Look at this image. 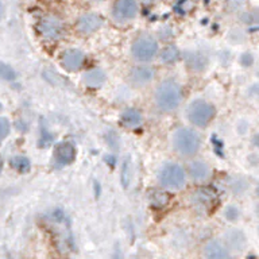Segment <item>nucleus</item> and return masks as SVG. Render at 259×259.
<instances>
[{"mask_svg":"<svg viewBox=\"0 0 259 259\" xmlns=\"http://www.w3.org/2000/svg\"><path fill=\"white\" fill-rule=\"evenodd\" d=\"M188 177L194 182H205L212 176L210 166L202 159H193L189 162L188 169H186Z\"/></svg>","mask_w":259,"mask_h":259,"instance_id":"nucleus-13","label":"nucleus"},{"mask_svg":"<svg viewBox=\"0 0 259 259\" xmlns=\"http://www.w3.org/2000/svg\"><path fill=\"white\" fill-rule=\"evenodd\" d=\"M228 39L232 42V44H242L246 40V34L242 31V30H239V28H234V30H231V32L228 34Z\"/></svg>","mask_w":259,"mask_h":259,"instance_id":"nucleus-26","label":"nucleus"},{"mask_svg":"<svg viewBox=\"0 0 259 259\" xmlns=\"http://www.w3.org/2000/svg\"><path fill=\"white\" fill-rule=\"evenodd\" d=\"M170 201V196L167 194V192L162 189H154L149 193V202L150 205L153 206L154 209H162L165 208Z\"/></svg>","mask_w":259,"mask_h":259,"instance_id":"nucleus-18","label":"nucleus"},{"mask_svg":"<svg viewBox=\"0 0 259 259\" xmlns=\"http://www.w3.org/2000/svg\"><path fill=\"white\" fill-rule=\"evenodd\" d=\"M155 77V70L146 64H139L130 69L128 82L134 88H143L149 85Z\"/></svg>","mask_w":259,"mask_h":259,"instance_id":"nucleus-7","label":"nucleus"},{"mask_svg":"<svg viewBox=\"0 0 259 259\" xmlns=\"http://www.w3.org/2000/svg\"><path fill=\"white\" fill-rule=\"evenodd\" d=\"M214 116H216L214 105L204 99H196L190 101V104L186 108V119L194 127L204 128L213 120Z\"/></svg>","mask_w":259,"mask_h":259,"instance_id":"nucleus-4","label":"nucleus"},{"mask_svg":"<svg viewBox=\"0 0 259 259\" xmlns=\"http://www.w3.org/2000/svg\"><path fill=\"white\" fill-rule=\"evenodd\" d=\"M87 56L80 49H66L61 54V64L68 72H77L84 66Z\"/></svg>","mask_w":259,"mask_h":259,"instance_id":"nucleus-11","label":"nucleus"},{"mask_svg":"<svg viewBox=\"0 0 259 259\" xmlns=\"http://www.w3.org/2000/svg\"><path fill=\"white\" fill-rule=\"evenodd\" d=\"M248 130H250V121L247 120V119H240L236 123V133L239 135H246Z\"/></svg>","mask_w":259,"mask_h":259,"instance_id":"nucleus-29","label":"nucleus"},{"mask_svg":"<svg viewBox=\"0 0 259 259\" xmlns=\"http://www.w3.org/2000/svg\"><path fill=\"white\" fill-rule=\"evenodd\" d=\"M258 236H259V224H258Z\"/></svg>","mask_w":259,"mask_h":259,"instance_id":"nucleus-37","label":"nucleus"},{"mask_svg":"<svg viewBox=\"0 0 259 259\" xmlns=\"http://www.w3.org/2000/svg\"><path fill=\"white\" fill-rule=\"evenodd\" d=\"M139 14V2L138 0H115L111 8L112 19L119 24L133 22Z\"/></svg>","mask_w":259,"mask_h":259,"instance_id":"nucleus-6","label":"nucleus"},{"mask_svg":"<svg viewBox=\"0 0 259 259\" xmlns=\"http://www.w3.org/2000/svg\"><path fill=\"white\" fill-rule=\"evenodd\" d=\"M258 76H259V70H258Z\"/></svg>","mask_w":259,"mask_h":259,"instance_id":"nucleus-38","label":"nucleus"},{"mask_svg":"<svg viewBox=\"0 0 259 259\" xmlns=\"http://www.w3.org/2000/svg\"><path fill=\"white\" fill-rule=\"evenodd\" d=\"M107 80V74L101 68L89 69L88 72L82 74V84L91 89H97L103 87Z\"/></svg>","mask_w":259,"mask_h":259,"instance_id":"nucleus-16","label":"nucleus"},{"mask_svg":"<svg viewBox=\"0 0 259 259\" xmlns=\"http://www.w3.org/2000/svg\"><path fill=\"white\" fill-rule=\"evenodd\" d=\"M180 58H181V52L176 45H167V46L162 49L161 54H159L161 62L166 65L176 64Z\"/></svg>","mask_w":259,"mask_h":259,"instance_id":"nucleus-20","label":"nucleus"},{"mask_svg":"<svg viewBox=\"0 0 259 259\" xmlns=\"http://www.w3.org/2000/svg\"><path fill=\"white\" fill-rule=\"evenodd\" d=\"M184 61H185L186 66L189 70L196 73L204 72L208 68V57L205 53L200 52V50H190L184 54Z\"/></svg>","mask_w":259,"mask_h":259,"instance_id":"nucleus-14","label":"nucleus"},{"mask_svg":"<svg viewBox=\"0 0 259 259\" xmlns=\"http://www.w3.org/2000/svg\"><path fill=\"white\" fill-rule=\"evenodd\" d=\"M188 173L177 162H167L158 171V184L165 190H181L186 184Z\"/></svg>","mask_w":259,"mask_h":259,"instance_id":"nucleus-3","label":"nucleus"},{"mask_svg":"<svg viewBox=\"0 0 259 259\" xmlns=\"http://www.w3.org/2000/svg\"><path fill=\"white\" fill-rule=\"evenodd\" d=\"M184 89L176 80L167 78L161 81L154 91V103L161 112H173L181 105Z\"/></svg>","mask_w":259,"mask_h":259,"instance_id":"nucleus-1","label":"nucleus"},{"mask_svg":"<svg viewBox=\"0 0 259 259\" xmlns=\"http://www.w3.org/2000/svg\"><path fill=\"white\" fill-rule=\"evenodd\" d=\"M247 163L251 167H258L259 166V153H251L250 155H247Z\"/></svg>","mask_w":259,"mask_h":259,"instance_id":"nucleus-31","label":"nucleus"},{"mask_svg":"<svg viewBox=\"0 0 259 259\" xmlns=\"http://www.w3.org/2000/svg\"><path fill=\"white\" fill-rule=\"evenodd\" d=\"M227 7L232 12L242 11L244 7V0H227Z\"/></svg>","mask_w":259,"mask_h":259,"instance_id":"nucleus-28","label":"nucleus"},{"mask_svg":"<svg viewBox=\"0 0 259 259\" xmlns=\"http://www.w3.org/2000/svg\"><path fill=\"white\" fill-rule=\"evenodd\" d=\"M2 169H3V159L0 157V174H2Z\"/></svg>","mask_w":259,"mask_h":259,"instance_id":"nucleus-35","label":"nucleus"},{"mask_svg":"<svg viewBox=\"0 0 259 259\" xmlns=\"http://www.w3.org/2000/svg\"><path fill=\"white\" fill-rule=\"evenodd\" d=\"M93 3H101V2H105V0H91Z\"/></svg>","mask_w":259,"mask_h":259,"instance_id":"nucleus-36","label":"nucleus"},{"mask_svg":"<svg viewBox=\"0 0 259 259\" xmlns=\"http://www.w3.org/2000/svg\"><path fill=\"white\" fill-rule=\"evenodd\" d=\"M10 134V121L6 117H0V142Z\"/></svg>","mask_w":259,"mask_h":259,"instance_id":"nucleus-27","label":"nucleus"},{"mask_svg":"<svg viewBox=\"0 0 259 259\" xmlns=\"http://www.w3.org/2000/svg\"><path fill=\"white\" fill-rule=\"evenodd\" d=\"M10 165H11L12 169H15L20 174L27 173L30 167H31L30 161L26 157H23V155H15V157H12L10 159Z\"/></svg>","mask_w":259,"mask_h":259,"instance_id":"nucleus-22","label":"nucleus"},{"mask_svg":"<svg viewBox=\"0 0 259 259\" xmlns=\"http://www.w3.org/2000/svg\"><path fill=\"white\" fill-rule=\"evenodd\" d=\"M250 188V182L243 176H234L228 180V189L235 196H243Z\"/></svg>","mask_w":259,"mask_h":259,"instance_id":"nucleus-19","label":"nucleus"},{"mask_svg":"<svg viewBox=\"0 0 259 259\" xmlns=\"http://www.w3.org/2000/svg\"><path fill=\"white\" fill-rule=\"evenodd\" d=\"M254 212H255V216H256V218L259 219V202H258V204H256V205H255Z\"/></svg>","mask_w":259,"mask_h":259,"instance_id":"nucleus-33","label":"nucleus"},{"mask_svg":"<svg viewBox=\"0 0 259 259\" xmlns=\"http://www.w3.org/2000/svg\"><path fill=\"white\" fill-rule=\"evenodd\" d=\"M103 23H104V20L99 14L87 12L77 19L76 30L82 35H91L93 32H96L97 30H100Z\"/></svg>","mask_w":259,"mask_h":259,"instance_id":"nucleus-10","label":"nucleus"},{"mask_svg":"<svg viewBox=\"0 0 259 259\" xmlns=\"http://www.w3.org/2000/svg\"><path fill=\"white\" fill-rule=\"evenodd\" d=\"M159 53L158 40L150 34H142L134 39L131 45V57L139 64H147L153 61Z\"/></svg>","mask_w":259,"mask_h":259,"instance_id":"nucleus-5","label":"nucleus"},{"mask_svg":"<svg viewBox=\"0 0 259 259\" xmlns=\"http://www.w3.org/2000/svg\"><path fill=\"white\" fill-rule=\"evenodd\" d=\"M15 77H16V73L11 66H8V65L2 64V62H0V78H2V80L11 81V80H15Z\"/></svg>","mask_w":259,"mask_h":259,"instance_id":"nucleus-24","label":"nucleus"},{"mask_svg":"<svg viewBox=\"0 0 259 259\" xmlns=\"http://www.w3.org/2000/svg\"><path fill=\"white\" fill-rule=\"evenodd\" d=\"M39 32L46 39H60L65 34L64 22L57 16H46L40 20Z\"/></svg>","mask_w":259,"mask_h":259,"instance_id":"nucleus-8","label":"nucleus"},{"mask_svg":"<svg viewBox=\"0 0 259 259\" xmlns=\"http://www.w3.org/2000/svg\"><path fill=\"white\" fill-rule=\"evenodd\" d=\"M223 216L226 219L227 222L230 223H238L242 218V210L239 208L238 205H234V204H231V205H227L223 210Z\"/></svg>","mask_w":259,"mask_h":259,"instance_id":"nucleus-23","label":"nucleus"},{"mask_svg":"<svg viewBox=\"0 0 259 259\" xmlns=\"http://www.w3.org/2000/svg\"><path fill=\"white\" fill-rule=\"evenodd\" d=\"M76 159V147L70 142H61L53 154V163L56 167H65Z\"/></svg>","mask_w":259,"mask_h":259,"instance_id":"nucleus-9","label":"nucleus"},{"mask_svg":"<svg viewBox=\"0 0 259 259\" xmlns=\"http://www.w3.org/2000/svg\"><path fill=\"white\" fill-rule=\"evenodd\" d=\"M223 242L226 243L228 250L231 252H242L246 250L247 238L246 234L239 228H230L224 232V239Z\"/></svg>","mask_w":259,"mask_h":259,"instance_id":"nucleus-12","label":"nucleus"},{"mask_svg":"<svg viewBox=\"0 0 259 259\" xmlns=\"http://www.w3.org/2000/svg\"><path fill=\"white\" fill-rule=\"evenodd\" d=\"M240 20H242V23L251 27V31L259 30V8H252V10L242 12Z\"/></svg>","mask_w":259,"mask_h":259,"instance_id":"nucleus-21","label":"nucleus"},{"mask_svg":"<svg viewBox=\"0 0 259 259\" xmlns=\"http://www.w3.org/2000/svg\"><path fill=\"white\" fill-rule=\"evenodd\" d=\"M171 149L182 158H192L201 149V137L194 128L180 127L171 135Z\"/></svg>","mask_w":259,"mask_h":259,"instance_id":"nucleus-2","label":"nucleus"},{"mask_svg":"<svg viewBox=\"0 0 259 259\" xmlns=\"http://www.w3.org/2000/svg\"><path fill=\"white\" fill-rule=\"evenodd\" d=\"M204 256L209 259H226L231 256V251L223 240L212 239L204 247Z\"/></svg>","mask_w":259,"mask_h":259,"instance_id":"nucleus-15","label":"nucleus"},{"mask_svg":"<svg viewBox=\"0 0 259 259\" xmlns=\"http://www.w3.org/2000/svg\"><path fill=\"white\" fill-rule=\"evenodd\" d=\"M251 145L259 149V133L252 134V137H251Z\"/></svg>","mask_w":259,"mask_h":259,"instance_id":"nucleus-32","label":"nucleus"},{"mask_svg":"<svg viewBox=\"0 0 259 259\" xmlns=\"http://www.w3.org/2000/svg\"><path fill=\"white\" fill-rule=\"evenodd\" d=\"M120 121L125 128H138L143 123V113L138 108H125L120 113Z\"/></svg>","mask_w":259,"mask_h":259,"instance_id":"nucleus-17","label":"nucleus"},{"mask_svg":"<svg viewBox=\"0 0 259 259\" xmlns=\"http://www.w3.org/2000/svg\"><path fill=\"white\" fill-rule=\"evenodd\" d=\"M247 95L255 101H259V82L250 85V88L247 89Z\"/></svg>","mask_w":259,"mask_h":259,"instance_id":"nucleus-30","label":"nucleus"},{"mask_svg":"<svg viewBox=\"0 0 259 259\" xmlns=\"http://www.w3.org/2000/svg\"><path fill=\"white\" fill-rule=\"evenodd\" d=\"M239 64L242 65L243 68H251L255 64L254 54L250 52L242 53V56L239 57Z\"/></svg>","mask_w":259,"mask_h":259,"instance_id":"nucleus-25","label":"nucleus"},{"mask_svg":"<svg viewBox=\"0 0 259 259\" xmlns=\"http://www.w3.org/2000/svg\"><path fill=\"white\" fill-rule=\"evenodd\" d=\"M255 193H256V196H258V198H259V182L256 184V188H255Z\"/></svg>","mask_w":259,"mask_h":259,"instance_id":"nucleus-34","label":"nucleus"}]
</instances>
